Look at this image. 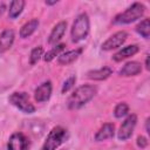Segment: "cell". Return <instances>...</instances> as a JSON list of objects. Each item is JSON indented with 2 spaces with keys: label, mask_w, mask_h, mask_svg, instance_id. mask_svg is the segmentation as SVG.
Masks as SVG:
<instances>
[{
  "label": "cell",
  "mask_w": 150,
  "mask_h": 150,
  "mask_svg": "<svg viewBox=\"0 0 150 150\" xmlns=\"http://www.w3.org/2000/svg\"><path fill=\"white\" fill-rule=\"evenodd\" d=\"M115 135V125L112 123H104L95 134L96 142H103L107 139L112 138Z\"/></svg>",
  "instance_id": "7c38bea8"
},
{
  "label": "cell",
  "mask_w": 150,
  "mask_h": 150,
  "mask_svg": "<svg viewBox=\"0 0 150 150\" xmlns=\"http://www.w3.org/2000/svg\"><path fill=\"white\" fill-rule=\"evenodd\" d=\"M52 91H53V86L50 81H45L42 82L34 91V98L38 103H42L46 102L52 96Z\"/></svg>",
  "instance_id": "9c48e42d"
},
{
  "label": "cell",
  "mask_w": 150,
  "mask_h": 150,
  "mask_svg": "<svg viewBox=\"0 0 150 150\" xmlns=\"http://www.w3.org/2000/svg\"><path fill=\"white\" fill-rule=\"evenodd\" d=\"M97 94V88L93 84H82L77 87L68 97L67 107L70 110H76L86 105Z\"/></svg>",
  "instance_id": "6da1fadb"
},
{
  "label": "cell",
  "mask_w": 150,
  "mask_h": 150,
  "mask_svg": "<svg viewBox=\"0 0 150 150\" xmlns=\"http://www.w3.org/2000/svg\"><path fill=\"white\" fill-rule=\"evenodd\" d=\"M68 139V131L61 125L54 127L47 135L41 150H56Z\"/></svg>",
  "instance_id": "277c9868"
},
{
  "label": "cell",
  "mask_w": 150,
  "mask_h": 150,
  "mask_svg": "<svg viewBox=\"0 0 150 150\" xmlns=\"http://www.w3.org/2000/svg\"><path fill=\"white\" fill-rule=\"evenodd\" d=\"M145 69L149 70V55H146L145 57Z\"/></svg>",
  "instance_id": "4316f807"
},
{
  "label": "cell",
  "mask_w": 150,
  "mask_h": 150,
  "mask_svg": "<svg viewBox=\"0 0 150 150\" xmlns=\"http://www.w3.org/2000/svg\"><path fill=\"white\" fill-rule=\"evenodd\" d=\"M145 13V6L141 2H134L124 12L118 13L112 19L114 25H128L141 19Z\"/></svg>",
  "instance_id": "7a4b0ae2"
},
{
  "label": "cell",
  "mask_w": 150,
  "mask_h": 150,
  "mask_svg": "<svg viewBox=\"0 0 150 150\" xmlns=\"http://www.w3.org/2000/svg\"><path fill=\"white\" fill-rule=\"evenodd\" d=\"M75 82H76V76L75 75H71L70 77H68L64 82H63V84H62V88H61V93L62 94H66V93H68L73 87H74V84H75Z\"/></svg>",
  "instance_id": "603a6c76"
},
{
  "label": "cell",
  "mask_w": 150,
  "mask_h": 150,
  "mask_svg": "<svg viewBox=\"0 0 150 150\" xmlns=\"http://www.w3.org/2000/svg\"><path fill=\"white\" fill-rule=\"evenodd\" d=\"M39 25H40V21L38 20V19H32V20H29V21H27L25 25H22V27L20 28V38H22V39H27V38H29L36 29H38V27H39Z\"/></svg>",
  "instance_id": "e0dca14e"
},
{
  "label": "cell",
  "mask_w": 150,
  "mask_h": 150,
  "mask_svg": "<svg viewBox=\"0 0 150 150\" xmlns=\"http://www.w3.org/2000/svg\"><path fill=\"white\" fill-rule=\"evenodd\" d=\"M129 114V105L125 102L118 103L114 109V116L116 118H122Z\"/></svg>",
  "instance_id": "44dd1931"
},
{
  "label": "cell",
  "mask_w": 150,
  "mask_h": 150,
  "mask_svg": "<svg viewBox=\"0 0 150 150\" xmlns=\"http://www.w3.org/2000/svg\"><path fill=\"white\" fill-rule=\"evenodd\" d=\"M57 2H59L57 0H54V1H48V0H47V1H45V4H46L47 6H53V5H56Z\"/></svg>",
  "instance_id": "484cf974"
},
{
  "label": "cell",
  "mask_w": 150,
  "mask_h": 150,
  "mask_svg": "<svg viewBox=\"0 0 150 150\" xmlns=\"http://www.w3.org/2000/svg\"><path fill=\"white\" fill-rule=\"evenodd\" d=\"M139 52V47L138 45H129L127 47H123L122 49H120L117 53H115L112 55V60L115 62H121L130 56H134L135 54H137Z\"/></svg>",
  "instance_id": "8fae6325"
},
{
  "label": "cell",
  "mask_w": 150,
  "mask_h": 150,
  "mask_svg": "<svg viewBox=\"0 0 150 150\" xmlns=\"http://www.w3.org/2000/svg\"><path fill=\"white\" fill-rule=\"evenodd\" d=\"M137 124V115L136 114H130L127 116V118L122 122L118 132H117V137L120 141H127L132 136V132L135 130V127Z\"/></svg>",
  "instance_id": "8992f818"
},
{
  "label": "cell",
  "mask_w": 150,
  "mask_h": 150,
  "mask_svg": "<svg viewBox=\"0 0 150 150\" xmlns=\"http://www.w3.org/2000/svg\"><path fill=\"white\" fill-rule=\"evenodd\" d=\"M64 48H66V45H64V43L55 45V47H53L50 50H48V52L45 54L43 60H45L46 62H50V61H53L56 56H59L60 54H62V52L64 50Z\"/></svg>",
  "instance_id": "d6986e66"
},
{
  "label": "cell",
  "mask_w": 150,
  "mask_h": 150,
  "mask_svg": "<svg viewBox=\"0 0 150 150\" xmlns=\"http://www.w3.org/2000/svg\"><path fill=\"white\" fill-rule=\"evenodd\" d=\"M43 56V48L42 46H38L35 48L32 49L30 55H29V63L33 66L35 63H38V61Z\"/></svg>",
  "instance_id": "7402d4cb"
},
{
  "label": "cell",
  "mask_w": 150,
  "mask_h": 150,
  "mask_svg": "<svg viewBox=\"0 0 150 150\" xmlns=\"http://www.w3.org/2000/svg\"><path fill=\"white\" fill-rule=\"evenodd\" d=\"M127 38H128V33H127V32H124V30L116 32L115 34H112L111 36H109V38L102 43L101 48H102V50H105V52L116 49V48L121 47V46L125 42Z\"/></svg>",
  "instance_id": "52a82bcc"
},
{
  "label": "cell",
  "mask_w": 150,
  "mask_h": 150,
  "mask_svg": "<svg viewBox=\"0 0 150 150\" xmlns=\"http://www.w3.org/2000/svg\"><path fill=\"white\" fill-rule=\"evenodd\" d=\"M66 28H67V22L66 21H60L59 23H56L54 26V28L52 29L49 36H48V43L49 45H56L62 36L66 33Z\"/></svg>",
  "instance_id": "4fadbf2b"
},
{
  "label": "cell",
  "mask_w": 150,
  "mask_h": 150,
  "mask_svg": "<svg viewBox=\"0 0 150 150\" xmlns=\"http://www.w3.org/2000/svg\"><path fill=\"white\" fill-rule=\"evenodd\" d=\"M136 32L144 39L150 38V20L148 18L143 19L137 26H136Z\"/></svg>",
  "instance_id": "ffe728a7"
},
{
  "label": "cell",
  "mask_w": 150,
  "mask_h": 150,
  "mask_svg": "<svg viewBox=\"0 0 150 150\" xmlns=\"http://www.w3.org/2000/svg\"><path fill=\"white\" fill-rule=\"evenodd\" d=\"M112 74V69L110 67H102L98 69H93L87 71V77L89 80H94V81H104L107 80L110 75Z\"/></svg>",
  "instance_id": "2e32d148"
},
{
  "label": "cell",
  "mask_w": 150,
  "mask_h": 150,
  "mask_svg": "<svg viewBox=\"0 0 150 150\" xmlns=\"http://www.w3.org/2000/svg\"><path fill=\"white\" fill-rule=\"evenodd\" d=\"M142 71V64L137 61H130L127 62L120 70V76L129 77V76H136Z\"/></svg>",
  "instance_id": "9a60e30c"
},
{
  "label": "cell",
  "mask_w": 150,
  "mask_h": 150,
  "mask_svg": "<svg viewBox=\"0 0 150 150\" xmlns=\"http://www.w3.org/2000/svg\"><path fill=\"white\" fill-rule=\"evenodd\" d=\"M8 101L12 105L18 108L23 114H33L35 111V107L29 101V96L26 91H14L9 95Z\"/></svg>",
  "instance_id": "5b68a950"
},
{
  "label": "cell",
  "mask_w": 150,
  "mask_h": 150,
  "mask_svg": "<svg viewBox=\"0 0 150 150\" xmlns=\"http://www.w3.org/2000/svg\"><path fill=\"white\" fill-rule=\"evenodd\" d=\"M136 143H137V145H138L139 148H142V149L146 148V146H148V144H149L148 138H146V137H144V136H138V137H137Z\"/></svg>",
  "instance_id": "cb8c5ba5"
},
{
  "label": "cell",
  "mask_w": 150,
  "mask_h": 150,
  "mask_svg": "<svg viewBox=\"0 0 150 150\" xmlns=\"http://www.w3.org/2000/svg\"><path fill=\"white\" fill-rule=\"evenodd\" d=\"M26 2L23 0H14L9 4V9H8V16L9 19H16L23 11Z\"/></svg>",
  "instance_id": "ac0fdd59"
},
{
  "label": "cell",
  "mask_w": 150,
  "mask_h": 150,
  "mask_svg": "<svg viewBox=\"0 0 150 150\" xmlns=\"http://www.w3.org/2000/svg\"><path fill=\"white\" fill-rule=\"evenodd\" d=\"M82 52H83V48L80 47V48L71 49V50H68L66 53H62L57 56V63L61 64V66H68V64L73 63L74 61H76L79 59V56H81Z\"/></svg>",
  "instance_id": "30bf717a"
},
{
  "label": "cell",
  "mask_w": 150,
  "mask_h": 150,
  "mask_svg": "<svg viewBox=\"0 0 150 150\" xmlns=\"http://www.w3.org/2000/svg\"><path fill=\"white\" fill-rule=\"evenodd\" d=\"M149 122H150V117H148L145 120V131L146 134H150V128H149Z\"/></svg>",
  "instance_id": "d4e9b609"
},
{
  "label": "cell",
  "mask_w": 150,
  "mask_h": 150,
  "mask_svg": "<svg viewBox=\"0 0 150 150\" xmlns=\"http://www.w3.org/2000/svg\"><path fill=\"white\" fill-rule=\"evenodd\" d=\"M14 39H15V34L13 29H5L1 34H0V53H5L7 52L14 43Z\"/></svg>",
  "instance_id": "5bb4252c"
},
{
  "label": "cell",
  "mask_w": 150,
  "mask_h": 150,
  "mask_svg": "<svg viewBox=\"0 0 150 150\" xmlns=\"http://www.w3.org/2000/svg\"><path fill=\"white\" fill-rule=\"evenodd\" d=\"M89 30H90V20H89L88 14L87 13L79 14L75 18L73 26H71V29H70L71 41L77 43V42L84 40L88 36Z\"/></svg>",
  "instance_id": "3957f363"
},
{
  "label": "cell",
  "mask_w": 150,
  "mask_h": 150,
  "mask_svg": "<svg viewBox=\"0 0 150 150\" xmlns=\"http://www.w3.org/2000/svg\"><path fill=\"white\" fill-rule=\"evenodd\" d=\"M29 148V141L22 132H14L11 135L7 149L8 150H28Z\"/></svg>",
  "instance_id": "ba28073f"
}]
</instances>
